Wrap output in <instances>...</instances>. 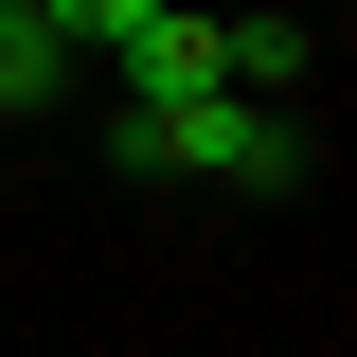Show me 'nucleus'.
<instances>
[{"instance_id":"39448f33","label":"nucleus","mask_w":357,"mask_h":357,"mask_svg":"<svg viewBox=\"0 0 357 357\" xmlns=\"http://www.w3.org/2000/svg\"><path fill=\"white\" fill-rule=\"evenodd\" d=\"M126 18H161V0H54V36H72V54H89V36H126Z\"/></svg>"},{"instance_id":"423d86ee","label":"nucleus","mask_w":357,"mask_h":357,"mask_svg":"<svg viewBox=\"0 0 357 357\" xmlns=\"http://www.w3.org/2000/svg\"><path fill=\"white\" fill-rule=\"evenodd\" d=\"M286 18H340V0H286Z\"/></svg>"},{"instance_id":"7ed1b4c3","label":"nucleus","mask_w":357,"mask_h":357,"mask_svg":"<svg viewBox=\"0 0 357 357\" xmlns=\"http://www.w3.org/2000/svg\"><path fill=\"white\" fill-rule=\"evenodd\" d=\"M72 89V36H54V0H0V107H54Z\"/></svg>"},{"instance_id":"f257e3e1","label":"nucleus","mask_w":357,"mask_h":357,"mask_svg":"<svg viewBox=\"0 0 357 357\" xmlns=\"http://www.w3.org/2000/svg\"><path fill=\"white\" fill-rule=\"evenodd\" d=\"M107 161L126 178H250V197H286L304 178V126L250 107V89H197V107H107Z\"/></svg>"},{"instance_id":"f03ea898","label":"nucleus","mask_w":357,"mask_h":357,"mask_svg":"<svg viewBox=\"0 0 357 357\" xmlns=\"http://www.w3.org/2000/svg\"><path fill=\"white\" fill-rule=\"evenodd\" d=\"M107 89H126V107H197V89H232V18H215V0L126 18V36H107Z\"/></svg>"},{"instance_id":"20e7f679","label":"nucleus","mask_w":357,"mask_h":357,"mask_svg":"<svg viewBox=\"0 0 357 357\" xmlns=\"http://www.w3.org/2000/svg\"><path fill=\"white\" fill-rule=\"evenodd\" d=\"M286 72H304V18H286V0H232V89L286 107Z\"/></svg>"}]
</instances>
